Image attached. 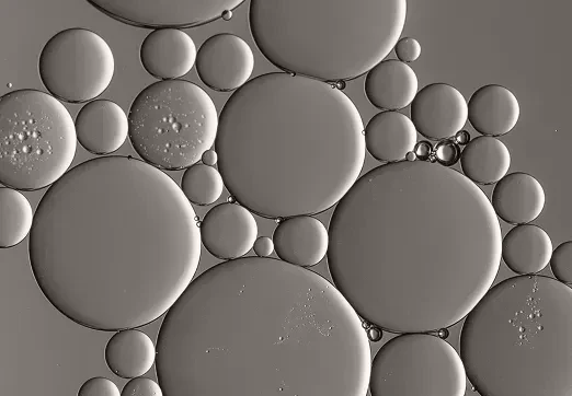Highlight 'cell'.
Masks as SVG:
<instances>
[{
  "label": "cell",
  "mask_w": 572,
  "mask_h": 396,
  "mask_svg": "<svg viewBox=\"0 0 572 396\" xmlns=\"http://www.w3.org/2000/svg\"><path fill=\"white\" fill-rule=\"evenodd\" d=\"M196 213L163 171L105 155L70 168L41 198L28 237L35 281L71 322L145 326L176 302L201 258Z\"/></svg>",
  "instance_id": "obj_3"
},
{
  "label": "cell",
  "mask_w": 572,
  "mask_h": 396,
  "mask_svg": "<svg viewBox=\"0 0 572 396\" xmlns=\"http://www.w3.org/2000/svg\"><path fill=\"white\" fill-rule=\"evenodd\" d=\"M366 151L379 162L404 161L417 143V131L411 119L397 110L374 115L364 128Z\"/></svg>",
  "instance_id": "obj_20"
},
{
  "label": "cell",
  "mask_w": 572,
  "mask_h": 396,
  "mask_svg": "<svg viewBox=\"0 0 572 396\" xmlns=\"http://www.w3.org/2000/svg\"><path fill=\"white\" fill-rule=\"evenodd\" d=\"M433 154L436 163L445 167H451L460 160L461 152L456 142L447 140L437 143Z\"/></svg>",
  "instance_id": "obj_30"
},
{
  "label": "cell",
  "mask_w": 572,
  "mask_h": 396,
  "mask_svg": "<svg viewBox=\"0 0 572 396\" xmlns=\"http://www.w3.org/2000/svg\"><path fill=\"white\" fill-rule=\"evenodd\" d=\"M364 90L376 108L382 112L402 109L412 103L417 93V75L404 62L382 60L367 72Z\"/></svg>",
  "instance_id": "obj_21"
},
{
  "label": "cell",
  "mask_w": 572,
  "mask_h": 396,
  "mask_svg": "<svg viewBox=\"0 0 572 396\" xmlns=\"http://www.w3.org/2000/svg\"><path fill=\"white\" fill-rule=\"evenodd\" d=\"M472 128L488 137H501L514 129L520 107L517 97L507 88L487 84L477 89L467 103Z\"/></svg>",
  "instance_id": "obj_19"
},
{
  "label": "cell",
  "mask_w": 572,
  "mask_h": 396,
  "mask_svg": "<svg viewBox=\"0 0 572 396\" xmlns=\"http://www.w3.org/2000/svg\"><path fill=\"white\" fill-rule=\"evenodd\" d=\"M201 160L203 161V164H205V165H208V166L215 165L218 160L217 153L215 150H208L203 154Z\"/></svg>",
  "instance_id": "obj_34"
},
{
  "label": "cell",
  "mask_w": 572,
  "mask_h": 396,
  "mask_svg": "<svg viewBox=\"0 0 572 396\" xmlns=\"http://www.w3.org/2000/svg\"><path fill=\"white\" fill-rule=\"evenodd\" d=\"M552 251L549 234L534 224L515 225L501 242V258L518 276L541 271L549 264Z\"/></svg>",
  "instance_id": "obj_22"
},
{
  "label": "cell",
  "mask_w": 572,
  "mask_h": 396,
  "mask_svg": "<svg viewBox=\"0 0 572 396\" xmlns=\"http://www.w3.org/2000/svg\"><path fill=\"white\" fill-rule=\"evenodd\" d=\"M393 48L399 61L404 63L415 61L422 51L420 43L413 37L399 38Z\"/></svg>",
  "instance_id": "obj_31"
},
{
  "label": "cell",
  "mask_w": 572,
  "mask_h": 396,
  "mask_svg": "<svg viewBox=\"0 0 572 396\" xmlns=\"http://www.w3.org/2000/svg\"><path fill=\"white\" fill-rule=\"evenodd\" d=\"M405 0H251L249 25L262 55L290 74L330 82L368 72L403 31Z\"/></svg>",
  "instance_id": "obj_6"
},
{
  "label": "cell",
  "mask_w": 572,
  "mask_h": 396,
  "mask_svg": "<svg viewBox=\"0 0 572 396\" xmlns=\"http://www.w3.org/2000/svg\"><path fill=\"white\" fill-rule=\"evenodd\" d=\"M99 11L140 27L178 28L213 22L242 0H89Z\"/></svg>",
  "instance_id": "obj_11"
},
{
  "label": "cell",
  "mask_w": 572,
  "mask_h": 396,
  "mask_svg": "<svg viewBox=\"0 0 572 396\" xmlns=\"http://www.w3.org/2000/svg\"><path fill=\"white\" fill-rule=\"evenodd\" d=\"M328 235L334 287L363 321L394 334L458 323L501 263V226L487 195L436 162L386 163L358 177Z\"/></svg>",
  "instance_id": "obj_2"
},
{
  "label": "cell",
  "mask_w": 572,
  "mask_h": 396,
  "mask_svg": "<svg viewBox=\"0 0 572 396\" xmlns=\"http://www.w3.org/2000/svg\"><path fill=\"white\" fill-rule=\"evenodd\" d=\"M224 186L217 168L196 163L185 170L180 187L191 203L208 206L220 197Z\"/></svg>",
  "instance_id": "obj_26"
},
{
  "label": "cell",
  "mask_w": 572,
  "mask_h": 396,
  "mask_svg": "<svg viewBox=\"0 0 572 396\" xmlns=\"http://www.w3.org/2000/svg\"><path fill=\"white\" fill-rule=\"evenodd\" d=\"M35 212L27 198L16 189L0 188V247L21 243L31 233Z\"/></svg>",
  "instance_id": "obj_25"
},
{
  "label": "cell",
  "mask_w": 572,
  "mask_h": 396,
  "mask_svg": "<svg viewBox=\"0 0 572 396\" xmlns=\"http://www.w3.org/2000/svg\"><path fill=\"white\" fill-rule=\"evenodd\" d=\"M199 80L218 92H234L245 84L254 68L251 47L231 33L208 37L199 47L196 60Z\"/></svg>",
  "instance_id": "obj_12"
},
{
  "label": "cell",
  "mask_w": 572,
  "mask_h": 396,
  "mask_svg": "<svg viewBox=\"0 0 572 396\" xmlns=\"http://www.w3.org/2000/svg\"><path fill=\"white\" fill-rule=\"evenodd\" d=\"M196 55L192 37L178 28H157L150 32L139 49L142 68L160 80H174L185 75L195 65Z\"/></svg>",
  "instance_id": "obj_16"
},
{
  "label": "cell",
  "mask_w": 572,
  "mask_h": 396,
  "mask_svg": "<svg viewBox=\"0 0 572 396\" xmlns=\"http://www.w3.org/2000/svg\"><path fill=\"white\" fill-rule=\"evenodd\" d=\"M460 164L464 176L476 185H492L506 175L511 153L497 138L479 136L465 145Z\"/></svg>",
  "instance_id": "obj_24"
},
{
  "label": "cell",
  "mask_w": 572,
  "mask_h": 396,
  "mask_svg": "<svg viewBox=\"0 0 572 396\" xmlns=\"http://www.w3.org/2000/svg\"><path fill=\"white\" fill-rule=\"evenodd\" d=\"M201 242L218 259L233 260L253 248L258 224L250 210L238 202H222L204 216L199 223Z\"/></svg>",
  "instance_id": "obj_13"
},
{
  "label": "cell",
  "mask_w": 572,
  "mask_h": 396,
  "mask_svg": "<svg viewBox=\"0 0 572 396\" xmlns=\"http://www.w3.org/2000/svg\"><path fill=\"white\" fill-rule=\"evenodd\" d=\"M550 268L557 281L571 286L572 283V241L558 245L550 257Z\"/></svg>",
  "instance_id": "obj_27"
},
{
  "label": "cell",
  "mask_w": 572,
  "mask_h": 396,
  "mask_svg": "<svg viewBox=\"0 0 572 396\" xmlns=\"http://www.w3.org/2000/svg\"><path fill=\"white\" fill-rule=\"evenodd\" d=\"M157 349L146 333L138 329L116 331L106 342L104 360L112 373L131 380L146 374L156 363Z\"/></svg>",
  "instance_id": "obj_23"
},
{
  "label": "cell",
  "mask_w": 572,
  "mask_h": 396,
  "mask_svg": "<svg viewBox=\"0 0 572 396\" xmlns=\"http://www.w3.org/2000/svg\"><path fill=\"white\" fill-rule=\"evenodd\" d=\"M460 359L481 396H572V288L540 275L491 287L466 315Z\"/></svg>",
  "instance_id": "obj_5"
},
{
  "label": "cell",
  "mask_w": 572,
  "mask_h": 396,
  "mask_svg": "<svg viewBox=\"0 0 572 396\" xmlns=\"http://www.w3.org/2000/svg\"><path fill=\"white\" fill-rule=\"evenodd\" d=\"M163 396H367L371 352L353 307L319 273L268 257L219 263L165 313Z\"/></svg>",
  "instance_id": "obj_1"
},
{
  "label": "cell",
  "mask_w": 572,
  "mask_h": 396,
  "mask_svg": "<svg viewBox=\"0 0 572 396\" xmlns=\"http://www.w3.org/2000/svg\"><path fill=\"white\" fill-rule=\"evenodd\" d=\"M490 203L496 217L506 223L528 224L542 212L546 194L536 177L513 172L495 184Z\"/></svg>",
  "instance_id": "obj_18"
},
{
  "label": "cell",
  "mask_w": 572,
  "mask_h": 396,
  "mask_svg": "<svg viewBox=\"0 0 572 396\" xmlns=\"http://www.w3.org/2000/svg\"><path fill=\"white\" fill-rule=\"evenodd\" d=\"M218 114L210 96L187 80L142 89L128 112V138L146 163L167 171L196 164L215 143Z\"/></svg>",
  "instance_id": "obj_8"
},
{
  "label": "cell",
  "mask_w": 572,
  "mask_h": 396,
  "mask_svg": "<svg viewBox=\"0 0 572 396\" xmlns=\"http://www.w3.org/2000/svg\"><path fill=\"white\" fill-rule=\"evenodd\" d=\"M233 199L260 217L311 216L336 205L364 166V125L340 88L272 72L225 103L215 140Z\"/></svg>",
  "instance_id": "obj_4"
},
{
  "label": "cell",
  "mask_w": 572,
  "mask_h": 396,
  "mask_svg": "<svg viewBox=\"0 0 572 396\" xmlns=\"http://www.w3.org/2000/svg\"><path fill=\"white\" fill-rule=\"evenodd\" d=\"M415 151L416 160L425 162H434L433 158V145L427 141H421L416 143Z\"/></svg>",
  "instance_id": "obj_33"
},
{
  "label": "cell",
  "mask_w": 572,
  "mask_h": 396,
  "mask_svg": "<svg viewBox=\"0 0 572 396\" xmlns=\"http://www.w3.org/2000/svg\"><path fill=\"white\" fill-rule=\"evenodd\" d=\"M121 396H163L161 386L149 377H135L123 387Z\"/></svg>",
  "instance_id": "obj_29"
},
{
  "label": "cell",
  "mask_w": 572,
  "mask_h": 396,
  "mask_svg": "<svg viewBox=\"0 0 572 396\" xmlns=\"http://www.w3.org/2000/svg\"><path fill=\"white\" fill-rule=\"evenodd\" d=\"M278 258L298 267H312L328 252V230L311 216H295L279 221L273 233Z\"/></svg>",
  "instance_id": "obj_17"
},
{
  "label": "cell",
  "mask_w": 572,
  "mask_h": 396,
  "mask_svg": "<svg viewBox=\"0 0 572 396\" xmlns=\"http://www.w3.org/2000/svg\"><path fill=\"white\" fill-rule=\"evenodd\" d=\"M75 126L81 147L101 156L117 151L128 136V116L110 100L84 104L76 116Z\"/></svg>",
  "instance_id": "obj_15"
},
{
  "label": "cell",
  "mask_w": 572,
  "mask_h": 396,
  "mask_svg": "<svg viewBox=\"0 0 572 396\" xmlns=\"http://www.w3.org/2000/svg\"><path fill=\"white\" fill-rule=\"evenodd\" d=\"M77 142L72 117L49 93L20 89L1 96V185L24 191L50 187L69 171Z\"/></svg>",
  "instance_id": "obj_7"
},
{
  "label": "cell",
  "mask_w": 572,
  "mask_h": 396,
  "mask_svg": "<svg viewBox=\"0 0 572 396\" xmlns=\"http://www.w3.org/2000/svg\"><path fill=\"white\" fill-rule=\"evenodd\" d=\"M405 159H407L405 161H415V160H416V155H415V153L412 151V152H410V153L407 154Z\"/></svg>",
  "instance_id": "obj_36"
},
{
  "label": "cell",
  "mask_w": 572,
  "mask_h": 396,
  "mask_svg": "<svg viewBox=\"0 0 572 396\" xmlns=\"http://www.w3.org/2000/svg\"><path fill=\"white\" fill-rule=\"evenodd\" d=\"M231 13H232V12H230V11H229V12H226V13L222 15V18H224L225 20H229V19L231 18Z\"/></svg>",
  "instance_id": "obj_37"
},
{
  "label": "cell",
  "mask_w": 572,
  "mask_h": 396,
  "mask_svg": "<svg viewBox=\"0 0 572 396\" xmlns=\"http://www.w3.org/2000/svg\"><path fill=\"white\" fill-rule=\"evenodd\" d=\"M115 70L113 51L98 33L83 27L62 30L43 46L38 74L55 98L91 102L110 85Z\"/></svg>",
  "instance_id": "obj_10"
},
{
  "label": "cell",
  "mask_w": 572,
  "mask_h": 396,
  "mask_svg": "<svg viewBox=\"0 0 572 396\" xmlns=\"http://www.w3.org/2000/svg\"><path fill=\"white\" fill-rule=\"evenodd\" d=\"M466 387L459 354L443 337L430 333L391 338L370 364V396H465Z\"/></svg>",
  "instance_id": "obj_9"
},
{
  "label": "cell",
  "mask_w": 572,
  "mask_h": 396,
  "mask_svg": "<svg viewBox=\"0 0 572 396\" xmlns=\"http://www.w3.org/2000/svg\"><path fill=\"white\" fill-rule=\"evenodd\" d=\"M469 133L468 131H465V130H460L456 136H455V141L454 142H457V144H461V145H466L468 142H469Z\"/></svg>",
  "instance_id": "obj_35"
},
{
  "label": "cell",
  "mask_w": 572,
  "mask_h": 396,
  "mask_svg": "<svg viewBox=\"0 0 572 396\" xmlns=\"http://www.w3.org/2000/svg\"><path fill=\"white\" fill-rule=\"evenodd\" d=\"M273 249V240L267 236L258 237L253 244V251L259 257H268Z\"/></svg>",
  "instance_id": "obj_32"
},
{
  "label": "cell",
  "mask_w": 572,
  "mask_h": 396,
  "mask_svg": "<svg viewBox=\"0 0 572 396\" xmlns=\"http://www.w3.org/2000/svg\"><path fill=\"white\" fill-rule=\"evenodd\" d=\"M468 119L467 102L455 86L431 83L417 91L411 103V121L416 131L431 140L455 137Z\"/></svg>",
  "instance_id": "obj_14"
},
{
  "label": "cell",
  "mask_w": 572,
  "mask_h": 396,
  "mask_svg": "<svg viewBox=\"0 0 572 396\" xmlns=\"http://www.w3.org/2000/svg\"><path fill=\"white\" fill-rule=\"evenodd\" d=\"M77 396H121L117 385L107 377L94 376L80 386Z\"/></svg>",
  "instance_id": "obj_28"
}]
</instances>
